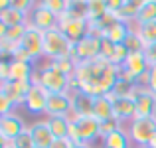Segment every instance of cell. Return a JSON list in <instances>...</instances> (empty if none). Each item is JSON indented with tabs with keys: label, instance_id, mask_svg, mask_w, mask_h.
<instances>
[{
	"label": "cell",
	"instance_id": "cell-19",
	"mask_svg": "<svg viewBox=\"0 0 156 148\" xmlns=\"http://www.w3.org/2000/svg\"><path fill=\"white\" fill-rule=\"evenodd\" d=\"M93 117L99 122H105L109 118H115V111H113V101L109 95L103 97H95V105H93Z\"/></svg>",
	"mask_w": 156,
	"mask_h": 148
},
{
	"label": "cell",
	"instance_id": "cell-6",
	"mask_svg": "<svg viewBox=\"0 0 156 148\" xmlns=\"http://www.w3.org/2000/svg\"><path fill=\"white\" fill-rule=\"evenodd\" d=\"M71 57L77 63H87V61L99 59L101 57V38L99 36H93V34H87L85 38H81L73 46Z\"/></svg>",
	"mask_w": 156,
	"mask_h": 148
},
{
	"label": "cell",
	"instance_id": "cell-15",
	"mask_svg": "<svg viewBox=\"0 0 156 148\" xmlns=\"http://www.w3.org/2000/svg\"><path fill=\"white\" fill-rule=\"evenodd\" d=\"M32 83H16V81H2L0 83V95H6L12 99L16 107H24L28 95H30Z\"/></svg>",
	"mask_w": 156,
	"mask_h": 148
},
{
	"label": "cell",
	"instance_id": "cell-11",
	"mask_svg": "<svg viewBox=\"0 0 156 148\" xmlns=\"http://www.w3.org/2000/svg\"><path fill=\"white\" fill-rule=\"evenodd\" d=\"M133 97L136 103V118L156 117V95L148 87H136Z\"/></svg>",
	"mask_w": 156,
	"mask_h": 148
},
{
	"label": "cell",
	"instance_id": "cell-21",
	"mask_svg": "<svg viewBox=\"0 0 156 148\" xmlns=\"http://www.w3.org/2000/svg\"><path fill=\"white\" fill-rule=\"evenodd\" d=\"M28 22H30V14H24V12H20L18 8H14V6H10V8L0 12V24H4V26H8V28L26 26Z\"/></svg>",
	"mask_w": 156,
	"mask_h": 148
},
{
	"label": "cell",
	"instance_id": "cell-30",
	"mask_svg": "<svg viewBox=\"0 0 156 148\" xmlns=\"http://www.w3.org/2000/svg\"><path fill=\"white\" fill-rule=\"evenodd\" d=\"M12 111H16V105L12 103V99H8L6 95H0V117L2 115H10Z\"/></svg>",
	"mask_w": 156,
	"mask_h": 148
},
{
	"label": "cell",
	"instance_id": "cell-17",
	"mask_svg": "<svg viewBox=\"0 0 156 148\" xmlns=\"http://www.w3.org/2000/svg\"><path fill=\"white\" fill-rule=\"evenodd\" d=\"M73 95V113L71 117H93V105L95 97L87 95L83 91H71Z\"/></svg>",
	"mask_w": 156,
	"mask_h": 148
},
{
	"label": "cell",
	"instance_id": "cell-2",
	"mask_svg": "<svg viewBox=\"0 0 156 148\" xmlns=\"http://www.w3.org/2000/svg\"><path fill=\"white\" fill-rule=\"evenodd\" d=\"M32 83L42 85L48 93H67V91H71V77L65 75L63 71H59L51 61H46V63L38 65Z\"/></svg>",
	"mask_w": 156,
	"mask_h": 148
},
{
	"label": "cell",
	"instance_id": "cell-31",
	"mask_svg": "<svg viewBox=\"0 0 156 148\" xmlns=\"http://www.w3.org/2000/svg\"><path fill=\"white\" fill-rule=\"evenodd\" d=\"M144 55H146V61H148L150 67H152V65H156V44L144 48Z\"/></svg>",
	"mask_w": 156,
	"mask_h": 148
},
{
	"label": "cell",
	"instance_id": "cell-37",
	"mask_svg": "<svg viewBox=\"0 0 156 148\" xmlns=\"http://www.w3.org/2000/svg\"><path fill=\"white\" fill-rule=\"evenodd\" d=\"M138 148H152V146H138Z\"/></svg>",
	"mask_w": 156,
	"mask_h": 148
},
{
	"label": "cell",
	"instance_id": "cell-33",
	"mask_svg": "<svg viewBox=\"0 0 156 148\" xmlns=\"http://www.w3.org/2000/svg\"><path fill=\"white\" fill-rule=\"evenodd\" d=\"M71 146H73V142L69 138H55L50 148H71Z\"/></svg>",
	"mask_w": 156,
	"mask_h": 148
},
{
	"label": "cell",
	"instance_id": "cell-32",
	"mask_svg": "<svg viewBox=\"0 0 156 148\" xmlns=\"http://www.w3.org/2000/svg\"><path fill=\"white\" fill-rule=\"evenodd\" d=\"M148 89L156 95V65L148 69Z\"/></svg>",
	"mask_w": 156,
	"mask_h": 148
},
{
	"label": "cell",
	"instance_id": "cell-35",
	"mask_svg": "<svg viewBox=\"0 0 156 148\" xmlns=\"http://www.w3.org/2000/svg\"><path fill=\"white\" fill-rule=\"evenodd\" d=\"M2 148H16L14 142H2Z\"/></svg>",
	"mask_w": 156,
	"mask_h": 148
},
{
	"label": "cell",
	"instance_id": "cell-22",
	"mask_svg": "<svg viewBox=\"0 0 156 148\" xmlns=\"http://www.w3.org/2000/svg\"><path fill=\"white\" fill-rule=\"evenodd\" d=\"M133 34V28H130V24H125V22H115L113 26L107 30L105 38L111 40V42L115 44V46H119V44H125L126 40H129V36Z\"/></svg>",
	"mask_w": 156,
	"mask_h": 148
},
{
	"label": "cell",
	"instance_id": "cell-36",
	"mask_svg": "<svg viewBox=\"0 0 156 148\" xmlns=\"http://www.w3.org/2000/svg\"><path fill=\"white\" fill-rule=\"evenodd\" d=\"M150 146L156 148V132H154V136H152V140H150Z\"/></svg>",
	"mask_w": 156,
	"mask_h": 148
},
{
	"label": "cell",
	"instance_id": "cell-24",
	"mask_svg": "<svg viewBox=\"0 0 156 148\" xmlns=\"http://www.w3.org/2000/svg\"><path fill=\"white\" fill-rule=\"evenodd\" d=\"M150 22H156V0H142L136 20L133 24H150Z\"/></svg>",
	"mask_w": 156,
	"mask_h": 148
},
{
	"label": "cell",
	"instance_id": "cell-27",
	"mask_svg": "<svg viewBox=\"0 0 156 148\" xmlns=\"http://www.w3.org/2000/svg\"><path fill=\"white\" fill-rule=\"evenodd\" d=\"M14 144H16V148H36V144H34V136H32L30 126H28V129L24 130V132L20 134L18 138H16Z\"/></svg>",
	"mask_w": 156,
	"mask_h": 148
},
{
	"label": "cell",
	"instance_id": "cell-12",
	"mask_svg": "<svg viewBox=\"0 0 156 148\" xmlns=\"http://www.w3.org/2000/svg\"><path fill=\"white\" fill-rule=\"evenodd\" d=\"M48 97H50V93H48L46 89L42 87V85H38V83H32L30 95H28L26 103H24V109H26L30 115H36V117H40V115H44V117H46V109H48Z\"/></svg>",
	"mask_w": 156,
	"mask_h": 148
},
{
	"label": "cell",
	"instance_id": "cell-29",
	"mask_svg": "<svg viewBox=\"0 0 156 148\" xmlns=\"http://www.w3.org/2000/svg\"><path fill=\"white\" fill-rule=\"evenodd\" d=\"M113 53H115V44L103 36V38H101V57L111 61L113 59Z\"/></svg>",
	"mask_w": 156,
	"mask_h": 148
},
{
	"label": "cell",
	"instance_id": "cell-5",
	"mask_svg": "<svg viewBox=\"0 0 156 148\" xmlns=\"http://www.w3.org/2000/svg\"><path fill=\"white\" fill-rule=\"evenodd\" d=\"M129 136L133 140V146H150L154 132H156V117H148V118H134L133 122L126 125Z\"/></svg>",
	"mask_w": 156,
	"mask_h": 148
},
{
	"label": "cell",
	"instance_id": "cell-14",
	"mask_svg": "<svg viewBox=\"0 0 156 148\" xmlns=\"http://www.w3.org/2000/svg\"><path fill=\"white\" fill-rule=\"evenodd\" d=\"M30 24L42 32H48V30H53V28L59 26V18L55 14H51L42 2H38L36 8L30 12Z\"/></svg>",
	"mask_w": 156,
	"mask_h": 148
},
{
	"label": "cell",
	"instance_id": "cell-20",
	"mask_svg": "<svg viewBox=\"0 0 156 148\" xmlns=\"http://www.w3.org/2000/svg\"><path fill=\"white\" fill-rule=\"evenodd\" d=\"M53 138H69L71 132V118L69 117H46Z\"/></svg>",
	"mask_w": 156,
	"mask_h": 148
},
{
	"label": "cell",
	"instance_id": "cell-9",
	"mask_svg": "<svg viewBox=\"0 0 156 148\" xmlns=\"http://www.w3.org/2000/svg\"><path fill=\"white\" fill-rule=\"evenodd\" d=\"M26 129H28V125L16 113L0 117V138H2V142H14Z\"/></svg>",
	"mask_w": 156,
	"mask_h": 148
},
{
	"label": "cell",
	"instance_id": "cell-10",
	"mask_svg": "<svg viewBox=\"0 0 156 148\" xmlns=\"http://www.w3.org/2000/svg\"><path fill=\"white\" fill-rule=\"evenodd\" d=\"M148 69H150V65H148V61H146L144 51H133V53H129L126 61L121 65V77L136 81L138 77L144 75Z\"/></svg>",
	"mask_w": 156,
	"mask_h": 148
},
{
	"label": "cell",
	"instance_id": "cell-16",
	"mask_svg": "<svg viewBox=\"0 0 156 148\" xmlns=\"http://www.w3.org/2000/svg\"><path fill=\"white\" fill-rule=\"evenodd\" d=\"M30 130H32V136H34V144L36 148H50L53 144V134L48 126V121L46 118H40V121H34L30 125Z\"/></svg>",
	"mask_w": 156,
	"mask_h": 148
},
{
	"label": "cell",
	"instance_id": "cell-28",
	"mask_svg": "<svg viewBox=\"0 0 156 148\" xmlns=\"http://www.w3.org/2000/svg\"><path fill=\"white\" fill-rule=\"evenodd\" d=\"M125 46H126V49H129L130 53H133V51H144V44L140 42V38H138L134 32L129 36V40L125 42Z\"/></svg>",
	"mask_w": 156,
	"mask_h": 148
},
{
	"label": "cell",
	"instance_id": "cell-1",
	"mask_svg": "<svg viewBox=\"0 0 156 148\" xmlns=\"http://www.w3.org/2000/svg\"><path fill=\"white\" fill-rule=\"evenodd\" d=\"M121 77V67L109 59H93L87 63H77L71 77V91H83L91 97H103L113 91Z\"/></svg>",
	"mask_w": 156,
	"mask_h": 148
},
{
	"label": "cell",
	"instance_id": "cell-25",
	"mask_svg": "<svg viewBox=\"0 0 156 148\" xmlns=\"http://www.w3.org/2000/svg\"><path fill=\"white\" fill-rule=\"evenodd\" d=\"M105 14H109L107 0H87V20L89 22H97Z\"/></svg>",
	"mask_w": 156,
	"mask_h": 148
},
{
	"label": "cell",
	"instance_id": "cell-23",
	"mask_svg": "<svg viewBox=\"0 0 156 148\" xmlns=\"http://www.w3.org/2000/svg\"><path fill=\"white\" fill-rule=\"evenodd\" d=\"M133 32L140 38V42L146 46H152L156 44V22H150V24H130Z\"/></svg>",
	"mask_w": 156,
	"mask_h": 148
},
{
	"label": "cell",
	"instance_id": "cell-8",
	"mask_svg": "<svg viewBox=\"0 0 156 148\" xmlns=\"http://www.w3.org/2000/svg\"><path fill=\"white\" fill-rule=\"evenodd\" d=\"M73 113V95L67 93H50L48 97V109L46 117H69Z\"/></svg>",
	"mask_w": 156,
	"mask_h": 148
},
{
	"label": "cell",
	"instance_id": "cell-4",
	"mask_svg": "<svg viewBox=\"0 0 156 148\" xmlns=\"http://www.w3.org/2000/svg\"><path fill=\"white\" fill-rule=\"evenodd\" d=\"M69 140L73 144H93L101 140V122L95 117H71Z\"/></svg>",
	"mask_w": 156,
	"mask_h": 148
},
{
	"label": "cell",
	"instance_id": "cell-7",
	"mask_svg": "<svg viewBox=\"0 0 156 148\" xmlns=\"http://www.w3.org/2000/svg\"><path fill=\"white\" fill-rule=\"evenodd\" d=\"M57 28H59L73 44H77L81 38H85V36L89 34V20L75 18V16H69L67 12H65L59 18V26Z\"/></svg>",
	"mask_w": 156,
	"mask_h": 148
},
{
	"label": "cell",
	"instance_id": "cell-34",
	"mask_svg": "<svg viewBox=\"0 0 156 148\" xmlns=\"http://www.w3.org/2000/svg\"><path fill=\"white\" fill-rule=\"evenodd\" d=\"M71 148H95L93 144H73Z\"/></svg>",
	"mask_w": 156,
	"mask_h": 148
},
{
	"label": "cell",
	"instance_id": "cell-26",
	"mask_svg": "<svg viewBox=\"0 0 156 148\" xmlns=\"http://www.w3.org/2000/svg\"><path fill=\"white\" fill-rule=\"evenodd\" d=\"M69 2H71V0H42L44 6H46L51 14H55L57 18H61V16L69 10Z\"/></svg>",
	"mask_w": 156,
	"mask_h": 148
},
{
	"label": "cell",
	"instance_id": "cell-13",
	"mask_svg": "<svg viewBox=\"0 0 156 148\" xmlns=\"http://www.w3.org/2000/svg\"><path fill=\"white\" fill-rule=\"evenodd\" d=\"M111 101H113V111H115V118L122 122V125H129L136 118V103H134V97H115L111 95Z\"/></svg>",
	"mask_w": 156,
	"mask_h": 148
},
{
	"label": "cell",
	"instance_id": "cell-18",
	"mask_svg": "<svg viewBox=\"0 0 156 148\" xmlns=\"http://www.w3.org/2000/svg\"><path fill=\"white\" fill-rule=\"evenodd\" d=\"M101 148H134L133 146V140L129 136V130L126 129H121V130H115L111 132L109 136L101 138Z\"/></svg>",
	"mask_w": 156,
	"mask_h": 148
},
{
	"label": "cell",
	"instance_id": "cell-3",
	"mask_svg": "<svg viewBox=\"0 0 156 148\" xmlns=\"http://www.w3.org/2000/svg\"><path fill=\"white\" fill-rule=\"evenodd\" d=\"M73 46L75 44L59 28L44 32V59L46 61H57V59H63V57H71Z\"/></svg>",
	"mask_w": 156,
	"mask_h": 148
}]
</instances>
